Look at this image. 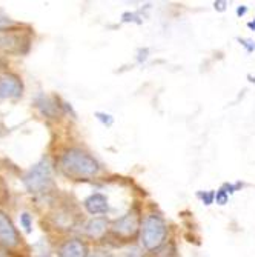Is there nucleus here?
Returning a JSON list of instances; mask_svg holds the SVG:
<instances>
[{
	"label": "nucleus",
	"instance_id": "obj_26",
	"mask_svg": "<svg viewBox=\"0 0 255 257\" xmlns=\"http://www.w3.org/2000/svg\"><path fill=\"white\" fill-rule=\"evenodd\" d=\"M40 257H50V255H40Z\"/></svg>",
	"mask_w": 255,
	"mask_h": 257
},
{
	"label": "nucleus",
	"instance_id": "obj_11",
	"mask_svg": "<svg viewBox=\"0 0 255 257\" xmlns=\"http://www.w3.org/2000/svg\"><path fill=\"white\" fill-rule=\"evenodd\" d=\"M197 196L204 205H212L215 200V191H198Z\"/></svg>",
	"mask_w": 255,
	"mask_h": 257
},
{
	"label": "nucleus",
	"instance_id": "obj_10",
	"mask_svg": "<svg viewBox=\"0 0 255 257\" xmlns=\"http://www.w3.org/2000/svg\"><path fill=\"white\" fill-rule=\"evenodd\" d=\"M106 228H108L106 219L97 217V219H92V220L86 225V232H88V236H89V237L97 239V237H102V236L105 234Z\"/></svg>",
	"mask_w": 255,
	"mask_h": 257
},
{
	"label": "nucleus",
	"instance_id": "obj_12",
	"mask_svg": "<svg viewBox=\"0 0 255 257\" xmlns=\"http://www.w3.org/2000/svg\"><path fill=\"white\" fill-rule=\"evenodd\" d=\"M215 200L218 205H226L229 202V193L223 188V186L215 193Z\"/></svg>",
	"mask_w": 255,
	"mask_h": 257
},
{
	"label": "nucleus",
	"instance_id": "obj_17",
	"mask_svg": "<svg viewBox=\"0 0 255 257\" xmlns=\"http://www.w3.org/2000/svg\"><path fill=\"white\" fill-rule=\"evenodd\" d=\"M148 54H149V50H148V48H142L140 51H138L137 60H138V62H145V60L148 59Z\"/></svg>",
	"mask_w": 255,
	"mask_h": 257
},
{
	"label": "nucleus",
	"instance_id": "obj_23",
	"mask_svg": "<svg viewBox=\"0 0 255 257\" xmlns=\"http://www.w3.org/2000/svg\"><path fill=\"white\" fill-rule=\"evenodd\" d=\"M247 27H249L250 30H253V31H255V19H253L252 22H249V23H247Z\"/></svg>",
	"mask_w": 255,
	"mask_h": 257
},
{
	"label": "nucleus",
	"instance_id": "obj_1",
	"mask_svg": "<svg viewBox=\"0 0 255 257\" xmlns=\"http://www.w3.org/2000/svg\"><path fill=\"white\" fill-rule=\"evenodd\" d=\"M60 168L68 177L86 179V177H94L99 173L100 165L86 151H82L79 148H69L63 153L60 159Z\"/></svg>",
	"mask_w": 255,
	"mask_h": 257
},
{
	"label": "nucleus",
	"instance_id": "obj_6",
	"mask_svg": "<svg viewBox=\"0 0 255 257\" xmlns=\"http://www.w3.org/2000/svg\"><path fill=\"white\" fill-rule=\"evenodd\" d=\"M19 242V234L14 228V225L11 223V220L8 219V216L0 211V243L4 246H16Z\"/></svg>",
	"mask_w": 255,
	"mask_h": 257
},
{
	"label": "nucleus",
	"instance_id": "obj_9",
	"mask_svg": "<svg viewBox=\"0 0 255 257\" xmlns=\"http://www.w3.org/2000/svg\"><path fill=\"white\" fill-rule=\"evenodd\" d=\"M85 208L89 214H105L108 209H109V205H108V199L100 194V193H96V194H91L86 200H85Z\"/></svg>",
	"mask_w": 255,
	"mask_h": 257
},
{
	"label": "nucleus",
	"instance_id": "obj_8",
	"mask_svg": "<svg viewBox=\"0 0 255 257\" xmlns=\"http://www.w3.org/2000/svg\"><path fill=\"white\" fill-rule=\"evenodd\" d=\"M59 257H88V248L79 239L68 240L60 246Z\"/></svg>",
	"mask_w": 255,
	"mask_h": 257
},
{
	"label": "nucleus",
	"instance_id": "obj_25",
	"mask_svg": "<svg viewBox=\"0 0 255 257\" xmlns=\"http://www.w3.org/2000/svg\"><path fill=\"white\" fill-rule=\"evenodd\" d=\"M0 257H10L5 251H2V249H0Z\"/></svg>",
	"mask_w": 255,
	"mask_h": 257
},
{
	"label": "nucleus",
	"instance_id": "obj_18",
	"mask_svg": "<svg viewBox=\"0 0 255 257\" xmlns=\"http://www.w3.org/2000/svg\"><path fill=\"white\" fill-rule=\"evenodd\" d=\"M7 25H10V19L7 16H4L2 13H0V30L5 28Z\"/></svg>",
	"mask_w": 255,
	"mask_h": 257
},
{
	"label": "nucleus",
	"instance_id": "obj_2",
	"mask_svg": "<svg viewBox=\"0 0 255 257\" xmlns=\"http://www.w3.org/2000/svg\"><path fill=\"white\" fill-rule=\"evenodd\" d=\"M23 183H25L27 190L30 193L39 194L45 193L53 183V165L48 159L40 160L36 165L25 174L23 177Z\"/></svg>",
	"mask_w": 255,
	"mask_h": 257
},
{
	"label": "nucleus",
	"instance_id": "obj_15",
	"mask_svg": "<svg viewBox=\"0 0 255 257\" xmlns=\"http://www.w3.org/2000/svg\"><path fill=\"white\" fill-rule=\"evenodd\" d=\"M20 222H22V226L25 228V231H27V232H30V231H31V219H30V214L23 213V214L20 216Z\"/></svg>",
	"mask_w": 255,
	"mask_h": 257
},
{
	"label": "nucleus",
	"instance_id": "obj_24",
	"mask_svg": "<svg viewBox=\"0 0 255 257\" xmlns=\"http://www.w3.org/2000/svg\"><path fill=\"white\" fill-rule=\"evenodd\" d=\"M247 79H249V82H252V83H255V77H253L252 74H249V76H247Z\"/></svg>",
	"mask_w": 255,
	"mask_h": 257
},
{
	"label": "nucleus",
	"instance_id": "obj_14",
	"mask_svg": "<svg viewBox=\"0 0 255 257\" xmlns=\"http://www.w3.org/2000/svg\"><path fill=\"white\" fill-rule=\"evenodd\" d=\"M238 42L241 43V46H243V48H244L249 54L255 51V42H253V40L244 39V37H238Z\"/></svg>",
	"mask_w": 255,
	"mask_h": 257
},
{
	"label": "nucleus",
	"instance_id": "obj_7",
	"mask_svg": "<svg viewBox=\"0 0 255 257\" xmlns=\"http://www.w3.org/2000/svg\"><path fill=\"white\" fill-rule=\"evenodd\" d=\"M138 228V219L135 214L129 213L120 219H117L112 225V231L115 234H119L122 237H129V236H134L135 231Z\"/></svg>",
	"mask_w": 255,
	"mask_h": 257
},
{
	"label": "nucleus",
	"instance_id": "obj_21",
	"mask_svg": "<svg viewBox=\"0 0 255 257\" xmlns=\"http://www.w3.org/2000/svg\"><path fill=\"white\" fill-rule=\"evenodd\" d=\"M226 2H214V7H215V10H218V11H224L226 10Z\"/></svg>",
	"mask_w": 255,
	"mask_h": 257
},
{
	"label": "nucleus",
	"instance_id": "obj_16",
	"mask_svg": "<svg viewBox=\"0 0 255 257\" xmlns=\"http://www.w3.org/2000/svg\"><path fill=\"white\" fill-rule=\"evenodd\" d=\"M122 20H123V22H135V23H142L140 17H138L135 13H125V14L122 16Z\"/></svg>",
	"mask_w": 255,
	"mask_h": 257
},
{
	"label": "nucleus",
	"instance_id": "obj_5",
	"mask_svg": "<svg viewBox=\"0 0 255 257\" xmlns=\"http://www.w3.org/2000/svg\"><path fill=\"white\" fill-rule=\"evenodd\" d=\"M22 82L14 74H5L0 77V99H14L22 96Z\"/></svg>",
	"mask_w": 255,
	"mask_h": 257
},
{
	"label": "nucleus",
	"instance_id": "obj_13",
	"mask_svg": "<svg viewBox=\"0 0 255 257\" xmlns=\"http://www.w3.org/2000/svg\"><path fill=\"white\" fill-rule=\"evenodd\" d=\"M96 117H97L105 126H112V123H114L112 115H109V114H106V112H96Z\"/></svg>",
	"mask_w": 255,
	"mask_h": 257
},
{
	"label": "nucleus",
	"instance_id": "obj_22",
	"mask_svg": "<svg viewBox=\"0 0 255 257\" xmlns=\"http://www.w3.org/2000/svg\"><path fill=\"white\" fill-rule=\"evenodd\" d=\"M92 257H112V255H109V254H105V252H97V254H94Z\"/></svg>",
	"mask_w": 255,
	"mask_h": 257
},
{
	"label": "nucleus",
	"instance_id": "obj_4",
	"mask_svg": "<svg viewBox=\"0 0 255 257\" xmlns=\"http://www.w3.org/2000/svg\"><path fill=\"white\" fill-rule=\"evenodd\" d=\"M168 228L163 222V219H160L155 214H151L145 219L143 228H142V245L148 251L157 249L166 239Z\"/></svg>",
	"mask_w": 255,
	"mask_h": 257
},
{
	"label": "nucleus",
	"instance_id": "obj_20",
	"mask_svg": "<svg viewBox=\"0 0 255 257\" xmlns=\"http://www.w3.org/2000/svg\"><path fill=\"white\" fill-rule=\"evenodd\" d=\"M246 13H247V7H246V5H240V7H237V16H238V17L244 16Z\"/></svg>",
	"mask_w": 255,
	"mask_h": 257
},
{
	"label": "nucleus",
	"instance_id": "obj_3",
	"mask_svg": "<svg viewBox=\"0 0 255 257\" xmlns=\"http://www.w3.org/2000/svg\"><path fill=\"white\" fill-rule=\"evenodd\" d=\"M30 31L20 28H2L0 30V50L11 54H23L30 48Z\"/></svg>",
	"mask_w": 255,
	"mask_h": 257
},
{
	"label": "nucleus",
	"instance_id": "obj_19",
	"mask_svg": "<svg viewBox=\"0 0 255 257\" xmlns=\"http://www.w3.org/2000/svg\"><path fill=\"white\" fill-rule=\"evenodd\" d=\"M126 257H142V252H140V251H138L137 248H134V249L128 251Z\"/></svg>",
	"mask_w": 255,
	"mask_h": 257
}]
</instances>
